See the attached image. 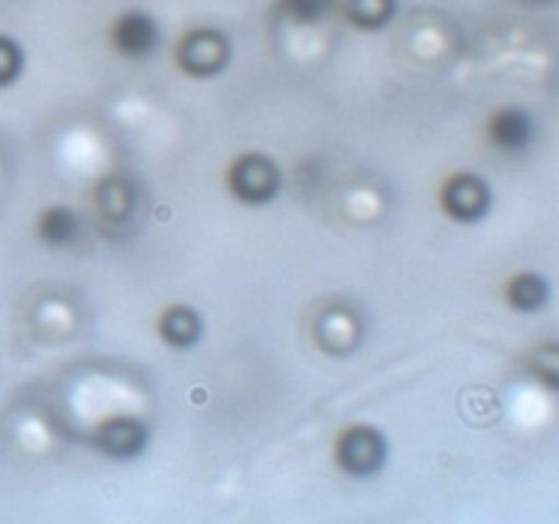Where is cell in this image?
<instances>
[{"instance_id":"5b68a950","label":"cell","mask_w":559,"mask_h":524,"mask_svg":"<svg viewBox=\"0 0 559 524\" xmlns=\"http://www.w3.org/2000/svg\"><path fill=\"white\" fill-rule=\"evenodd\" d=\"M109 38H112V47L118 49L123 58L145 60L158 49L162 27H158V22L153 20L147 11L131 9L115 20Z\"/></svg>"},{"instance_id":"8992f818","label":"cell","mask_w":559,"mask_h":524,"mask_svg":"<svg viewBox=\"0 0 559 524\" xmlns=\"http://www.w3.org/2000/svg\"><path fill=\"white\" fill-rule=\"evenodd\" d=\"M93 442L104 456L115 458V462H129L147 451L151 429L140 418H109L98 426Z\"/></svg>"},{"instance_id":"6da1fadb","label":"cell","mask_w":559,"mask_h":524,"mask_svg":"<svg viewBox=\"0 0 559 524\" xmlns=\"http://www.w3.org/2000/svg\"><path fill=\"white\" fill-rule=\"evenodd\" d=\"M388 456H391V445H388V437L377 426H349L338 437L336 462L349 478H374V475H380L385 469Z\"/></svg>"},{"instance_id":"277c9868","label":"cell","mask_w":559,"mask_h":524,"mask_svg":"<svg viewBox=\"0 0 559 524\" xmlns=\"http://www.w3.org/2000/svg\"><path fill=\"white\" fill-rule=\"evenodd\" d=\"M442 207L462 224L480 222L491 211V189L484 178L473 172H459L442 189Z\"/></svg>"},{"instance_id":"7a4b0ae2","label":"cell","mask_w":559,"mask_h":524,"mask_svg":"<svg viewBox=\"0 0 559 524\" xmlns=\"http://www.w3.org/2000/svg\"><path fill=\"white\" fill-rule=\"evenodd\" d=\"M229 191L243 205H271L282 191V167L265 153H243L229 169Z\"/></svg>"},{"instance_id":"3957f363","label":"cell","mask_w":559,"mask_h":524,"mask_svg":"<svg viewBox=\"0 0 559 524\" xmlns=\"http://www.w3.org/2000/svg\"><path fill=\"white\" fill-rule=\"evenodd\" d=\"M229 60H233V41L216 27H197L178 47V66L197 80L222 74Z\"/></svg>"},{"instance_id":"5bb4252c","label":"cell","mask_w":559,"mask_h":524,"mask_svg":"<svg viewBox=\"0 0 559 524\" xmlns=\"http://www.w3.org/2000/svg\"><path fill=\"white\" fill-rule=\"evenodd\" d=\"M338 0H278V11L287 16L293 25H320L331 16Z\"/></svg>"},{"instance_id":"30bf717a","label":"cell","mask_w":559,"mask_h":524,"mask_svg":"<svg viewBox=\"0 0 559 524\" xmlns=\"http://www.w3.org/2000/svg\"><path fill=\"white\" fill-rule=\"evenodd\" d=\"M82 222L71 207L66 205H52L41 213L38 218V238L41 243L52 246V249H66V246H74L80 240Z\"/></svg>"},{"instance_id":"7c38bea8","label":"cell","mask_w":559,"mask_h":524,"mask_svg":"<svg viewBox=\"0 0 559 524\" xmlns=\"http://www.w3.org/2000/svg\"><path fill=\"white\" fill-rule=\"evenodd\" d=\"M98 211L102 216H107L109 222H126L134 211V186L126 178H107L102 186H98Z\"/></svg>"},{"instance_id":"4fadbf2b","label":"cell","mask_w":559,"mask_h":524,"mask_svg":"<svg viewBox=\"0 0 559 524\" xmlns=\"http://www.w3.org/2000/svg\"><path fill=\"white\" fill-rule=\"evenodd\" d=\"M508 300L519 311H538L549 300V284L538 273H522L508 284Z\"/></svg>"},{"instance_id":"9a60e30c","label":"cell","mask_w":559,"mask_h":524,"mask_svg":"<svg viewBox=\"0 0 559 524\" xmlns=\"http://www.w3.org/2000/svg\"><path fill=\"white\" fill-rule=\"evenodd\" d=\"M25 55H22L20 44L9 36H0V87L11 85L20 76Z\"/></svg>"},{"instance_id":"8fae6325","label":"cell","mask_w":559,"mask_h":524,"mask_svg":"<svg viewBox=\"0 0 559 524\" xmlns=\"http://www.w3.org/2000/svg\"><path fill=\"white\" fill-rule=\"evenodd\" d=\"M399 0H344V14L358 31H382L393 22Z\"/></svg>"},{"instance_id":"9c48e42d","label":"cell","mask_w":559,"mask_h":524,"mask_svg":"<svg viewBox=\"0 0 559 524\" xmlns=\"http://www.w3.org/2000/svg\"><path fill=\"white\" fill-rule=\"evenodd\" d=\"M489 134L497 147H502V151L508 153H516V151H524V147L533 142L535 123L524 109L508 107V109H500V112L491 118Z\"/></svg>"},{"instance_id":"2e32d148","label":"cell","mask_w":559,"mask_h":524,"mask_svg":"<svg viewBox=\"0 0 559 524\" xmlns=\"http://www.w3.org/2000/svg\"><path fill=\"white\" fill-rule=\"evenodd\" d=\"M535 374L544 377L549 385L559 388V344L538 349V355H535Z\"/></svg>"},{"instance_id":"52a82bcc","label":"cell","mask_w":559,"mask_h":524,"mask_svg":"<svg viewBox=\"0 0 559 524\" xmlns=\"http://www.w3.org/2000/svg\"><path fill=\"white\" fill-rule=\"evenodd\" d=\"M314 336L328 355H349L364 338V322L349 306H331L317 320Z\"/></svg>"},{"instance_id":"ba28073f","label":"cell","mask_w":559,"mask_h":524,"mask_svg":"<svg viewBox=\"0 0 559 524\" xmlns=\"http://www.w3.org/2000/svg\"><path fill=\"white\" fill-rule=\"evenodd\" d=\"M202 331H205V322H202L200 311L186 303L169 306L162 314V322H158V333H162L164 344H169L175 349L197 347V342L202 338Z\"/></svg>"}]
</instances>
